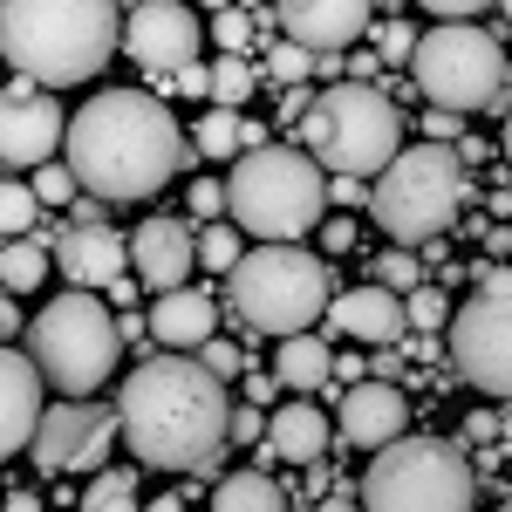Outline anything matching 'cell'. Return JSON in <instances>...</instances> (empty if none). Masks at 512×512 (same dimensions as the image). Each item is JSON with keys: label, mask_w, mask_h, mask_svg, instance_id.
<instances>
[{"label": "cell", "mask_w": 512, "mask_h": 512, "mask_svg": "<svg viewBox=\"0 0 512 512\" xmlns=\"http://www.w3.org/2000/svg\"><path fill=\"white\" fill-rule=\"evenodd\" d=\"M226 383L198 355L164 349L117 390V437L151 472H212L226 444Z\"/></svg>", "instance_id": "6da1fadb"}, {"label": "cell", "mask_w": 512, "mask_h": 512, "mask_svg": "<svg viewBox=\"0 0 512 512\" xmlns=\"http://www.w3.org/2000/svg\"><path fill=\"white\" fill-rule=\"evenodd\" d=\"M62 151L89 198H151L192 158L178 117L151 89H103L96 103H82L62 130Z\"/></svg>", "instance_id": "7a4b0ae2"}, {"label": "cell", "mask_w": 512, "mask_h": 512, "mask_svg": "<svg viewBox=\"0 0 512 512\" xmlns=\"http://www.w3.org/2000/svg\"><path fill=\"white\" fill-rule=\"evenodd\" d=\"M117 41V0H0V55L28 82L69 89L103 76Z\"/></svg>", "instance_id": "3957f363"}, {"label": "cell", "mask_w": 512, "mask_h": 512, "mask_svg": "<svg viewBox=\"0 0 512 512\" xmlns=\"http://www.w3.org/2000/svg\"><path fill=\"white\" fill-rule=\"evenodd\" d=\"M321 205H328V178L308 151H287V144H253L226 178V212H233L239 233L253 239H301L321 226Z\"/></svg>", "instance_id": "277c9868"}, {"label": "cell", "mask_w": 512, "mask_h": 512, "mask_svg": "<svg viewBox=\"0 0 512 512\" xmlns=\"http://www.w3.org/2000/svg\"><path fill=\"white\" fill-rule=\"evenodd\" d=\"M233 308L260 335H301L328 315V260L301 239H260L233 260Z\"/></svg>", "instance_id": "5b68a950"}, {"label": "cell", "mask_w": 512, "mask_h": 512, "mask_svg": "<svg viewBox=\"0 0 512 512\" xmlns=\"http://www.w3.org/2000/svg\"><path fill=\"white\" fill-rule=\"evenodd\" d=\"M28 355H35L41 383H55L62 396H96L117 369L123 335L89 287H69L28 321Z\"/></svg>", "instance_id": "8992f818"}, {"label": "cell", "mask_w": 512, "mask_h": 512, "mask_svg": "<svg viewBox=\"0 0 512 512\" xmlns=\"http://www.w3.org/2000/svg\"><path fill=\"white\" fill-rule=\"evenodd\" d=\"M465 205V164L451 144H417V151H396L376 185H369V219L396 239V246H424L437 239Z\"/></svg>", "instance_id": "52a82bcc"}, {"label": "cell", "mask_w": 512, "mask_h": 512, "mask_svg": "<svg viewBox=\"0 0 512 512\" xmlns=\"http://www.w3.org/2000/svg\"><path fill=\"white\" fill-rule=\"evenodd\" d=\"M301 137H308V158L328 164L335 178H376V171L403 151V117H396V103L383 89H369V82H335L328 96L308 103Z\"/></svg>", "instance_id": "ba28073f"}, {"label": "cell", "mask_w": 512, "mask_h": 512, "mask_svg": "<svg viewBox=\"0 0 512 512\" xmlns=\"http://www.w3.org/2000/svg\"><path fill=\"white\" fill-rule=\"evenodd\" d=\"M362 512H472V465L437 437H390L355 485Z\"/></svg>", "instance_id": "9c48e42d"}, {"label": "cell", "mask_w": 512, "mask_h": 512, "mask_svg": "<svg viewBox=\"0 0 512 512\" xmlns=\"http://www.w3.org/2000/svg\"><path fill=\"white\" fill-rule=\"evenodd\" d=\"M410 76L437 110L465 117V110H485L492 89L506 82V48L472 21H437L431 35H417V48H410Z\"/></svg>", "instance_id": "30bf717a"}, {"label": "cell", "mask_w": 512, "mask_h": 512, "mask_svg": "<svg viewBox=\"0 0 512 512\" xmlns=\"http://www.w3.org/2000/svg\"><path fill=\"white\" fill-rule=\"evenodd\" d=\"M451 369L472 390L512 403V287H478L451 315Z\"/></svg>", "instance_id": "8fae6325"}, {"label": "cell", "mask_w": 512, "mask_h": 512, "mask_svg": "<svg viewBox=\"0 0 512 512\" xmlns=\"http://www.w3.org/2000/svg\"><path fill=\"white\" fill-rule=\"evenodd\" d=\"M110 444H117V410H103V403H89V396H55V403H41L28 458H35V472H48V478L103 472Z\"/></svg>", "instance_id": "7c38bea8"}, {"label": "cell", "mask_w": 512, "mask_h": 512, "mask_svg": "<svg viewBox=\"0 0 512 512\" xmlns=\"http://www.w3.org/2000/svg\"><path fill=\"white\" fill-rule=\"evenodd\" d=\"M62 130H69V117L28 76L14 82V89H0V164H28V171L48 164L55 144H62Z\"/></svg>", "instance_id": "4fadbf2b"}, {"label": "cell", "mask_w": 512, "mask_h": 512, "mask_svg": "<svg viewBox=\"0 0 512 512\" xmlns=\"http://www.w3.org/2000/svg\"><path fill=\"white\" fill-rule=\"evenodd\" d=\"M123 48H130L144 69H185L198 55V14L185 0H144V7L123 21Z\"/></svg>", "instance_id": "5bb4252c"}, {"label": "cell", "mask_w": 512, "mask_h": 512, "mask_svg": "<svg viewBox=\"0 0 512 512\" xmlns=\"http://www.w3.org/2000/svg\"><path fill=\"white\" fill-rule=\"evenodd\" d=\"M55 267L76 280V287H110V280L130 267V239L117 226H103V219H69L62 239H55Z\"/></svg>", "instance_id": "9a60e30c"}, {"label": "cell", "mask_w": 512, "mask_h": 512, "mask_svg": "<svg viewBox=\"0 0 512 512\" xmlns=\"http://www.w3.org/2000/svg\"><path fill=\"white\" fill-rule=\"evenodd\" d=\"M403 424H410V403H403V390H396L390 376L349 383V396H342V417H335L342 444H355V451H383L390 437H403Z\"/></svg>", "instance_id": "2e32d148"}, {"label": "cell", "mask_w": 512, "mask_h": 512, "mask_svg": "<svg viewBox=\"0 0 512 512\" xmlns=\"http://www.w3.org/2000/svg\"><path fill=\"white\" fill-rule=\"evenodd\" d=\"M198 267V239L185 219H144L137 233H130V274L144 280L151 294L164 287H185V274Z\"/></svg>", "instance_id": "e0dca14e"}, {"label": "cell", "mask_w": 512, "mask_h": 512, "mask_svg": "<svg viewBox=\"0 0 512 512\" xmlns=\"http://www.w3.org/2000/svg\"><path fill=\"white\" fill-rule=\"evenodd\" d=\"M280 28L315 55H335L369 28V0H280Z\"/></svg>", "instance_id": "ac0fdd59"}, {"label": "cell", "mask_w": 512, "mask_h": 512, "mask_svg": "<svg viewBox=\"0 0 512 512\" xmlns=\"http://www.w3.org/2000/svg\"><path fill=\"white\" fill-rule=\"evenodd\" d=\"M35 424H41V369L35 355H14L0 342V458L28 451Z\"/></svg>", "instance_id": "d6986e66"}, {"label": "cell", "mask_w": 512, "mask_h": 512, "mask_svg": "<svg viewBox=\"0 0 512 512\" xmlns=\"http://www.w3.org/2000/svg\"><path fill=\"white\" fill-rule=\"evenodd\" d=\"M328 328L335 335H355V342H369V349H390L410 335V321H403V294L390 287H349L342 301H328Z\"/></svg>", "instance_id": "ffe728a7"}, {"label": "cell", "mask_w": 512, "mask_h": 512, "mask_svg": "<svg viewBox=\"0 0 512 512\" xmlns=\"http://www.w3.org/2000/svg\"><path fill=\"white\" fill-rule=\"evenodd\" d=\"M219 321V308H212V294H198V287H164L158 294V308H151V335H158L164 349H178V355H192L205 335H219L212 328Z\"/></svg>", "instance_id": "44dd1931"}, {"label": "cell", "mask_w": 512, "mask_h": 512, "mask_svg": "<svg viewBox=\"0 0 512 512\" xmlns=\"http://www.w3.org/2000/svg\"><path fill=\"white\" fill-rule=\"evenodd\" d=\"M260 444L274 458H287V465H321L328 458V417L315 403H287V410H274V424H267Z\"/></svg>", "instance_id": "7402d4cb"}, {"label": "cell", "mask_w": 512, "mask_h": 512, "mask_svg": "<svg viewBox=\"0 0 512 512\" xmlns=\"http://www.w3.org/2000/svg\"><path fill=\"white\" fill-rule=\"evenodd\" d=\"M328 376H335V355H328V342L321 335H280V349H274V383L280 390H328Z\"/></svg>", "instance_id": "603a6c76"}, {"label": "cell", "mask_w": 512, "mask_h": 512, "mask_svg": "<svg viewBox=\"0 0 512 512\" xmlns=\"http://www.w3.org/2000/svg\"><path fill=\"white\" fill-rule=\"evenodd\" d=\"M212 512H287V499H280V485L267 472H233V478H219Z\"/></svg>", "instance_id": "cb8c5ba5"}, {"label": "cell", "mask_w": 512, "mask_h": 512, "mask_svg": "<svg viewBox=\"0 0 512 512\" xmlns=\"http://www.w3.org/2000/svg\"><path fill=\"white\" fill-rule=\"evenodd\" d=\"M41 280H48V246H41V239H7V246H0V287H7V294H35Z\"/></svg>", "instance_id": "d4e9b609"}, {"label": "cell", "mask_w": 512, "mask_h": 512, "mask_svg": "<svg viewBox=\"0 0 512 512\" xmlns=\"http://www.w3.org/2000/svg\"><path fill=\"white\" fill-rule=\"evenodd\" d=\"M198 151H205V158H233V151H246V117H239V110H226V103H212V110H205V117H198Z\"/></svg>", "instance_id": "484cf974"}, {"label": "cell", "mask_w": 512, "mask_h": 512, "mask_svg": "<svg viewBox=\"0 0 512 512\" xmlns=\"http://www.w3.org/2000/svg\"><path fill=\"white\" fill-rule=\"evenodd\" d=\"M205 96H212V103H226V110H239V103L253 96V69H246L239 55H219V62L205 69Z\"/></svg>", "instance_id": "4316f807"}, {"label": "cell", "mask_w": 512, "mask_h": 512, "mask_svg": "<svg viewBox=\"0 0 512 512\" xmlns=\"http://www.w3.org/2000/svg\"><path fill=\"white\" fill-rule=\"evenodd\" d=\"M82 512H137V478L130 472H96L82 492Z\"/></svg>", "instance_id": "83f0119b"}, {"label": "cell", "mask_w": 512, "mask_h": 512, "mask_svg": "<svg viewBox=\"0 0 512 512\" xmlns=\"http://www.w3.org/2000/svg\"><path fill=\"white\" fill-rule=\"evenodd\" d=\"M35 212H41V198L28 192V185H7V178H0V239H21L35 226Z\"/></svg>", "instance_id": "f1b7e54d"}, {"label": "cell", "mask_w": 512, "mask_h": 512, "mask_svg": "<svg viewBox=\"0 0 512 512\" xmlns=\"http://www.w3.org/2000/svg\"><path fill=\"white\" fill-rule=\"evenodd\" d=\"M267 76L280 82V89H294V82L315 76V48H301V41H280L274 55H267Z\"/></svg>", "instance_id": "f546056e"}, {"label": "cell", "mask_w": 512, "mask_h": 512, "mask_svg": "<svg viewBox=\"0 0 512 512\" xmlns=\"http://www.w3.org/2000/svg\"><path fill=\"white\" fill-rule=\"evenodd\" d=\"M233 260H239V233L212 219V226L198 233V267H212V274H233Z\"/></svg>", "instance_id": "4dcf8cb0"}, {"label": "cell", "mask_w": 512, "mask_h": 512, "mask_svg": "<svg viewBox=\"0 0 512 512\" xmlns=\"http://www.w3.org/2000/svg\"><path fill=\"white\" fill-rule=\"evenodd\" d=\"M403 321H410V328H444V321H451V301H444L437 287H410V294H403Z\"/></svg>", "instance_id": "1f68e13d"}, {"label": "cell", "mask_w": 512, "mask_h": 512, "mask_svg": "<svg viewBox=\"0 0 512 512\" xmlns=\"http://www.w3.org/2000/svg\"><path fill=\"white\" fill-rule=\"evenodd\" d=\"M376 287H390V294H410V287H424V267H417V260H410V246H396V253H383V260H376Z\"/></svg>", "instance_id": "d6a6232c"}, {"label": "cell", "mask_w": 512, "mask_h": 512, "mask_svg": "<svg viewBox=\"0 0 512 512\" xmlns=\"http://www.w3.org/2000/svg\"><path fill=\"white\" fill-rule=\"evenodd\" d=\"M28 192H35L41 205H69V198H76V171H69V164H35V185H28Z\"/></svg>", "instance_id": "836d02e7"}, {"label": "cell", "mask_w": 512, "mask_h": 512, "mask_svg": "<svg viewBox=\"0 0 512 512\" xmlns=\"http://www.w3.org/2000/svg\"><path fill=\"white\" fill-rule=\"evenodd\" d=\"M212 41H219L226 55H239V48L253 41V14H246V7H219V14H212Z\"/></svg>", "instance_id": "e575fe53"}, {"label": "cell", "mask_w": 512, "mask_h": 512, "mask_svg": "<svg viewBox=\"0 0 512 512\" xmlns=\"http://www.w3.org/2000/svg\"><path fill=\"white\" fill-rule=\"evenodd\" d=\"M192 355H198V362H205V369H212V376H219V383H233L239 369H246V355H239L233 342H219V335H205V342H198Z\"/></svg>", "instance_id": "d590c367"}, {"label": "cell", "mask_w": 512, "mask_h": 512, "mask_svg": "<svg viewBox=\"0 0 512 512\" xmlns=\"http://www.w3.org/2000/svg\"><path fill=\"white\" fill-rule=\"evenodd\" d=\"M185 198H192V219H205V226H212V219L226 212V185H219V178H198Z\"/></svg>", "instance_id": "8d00e7d4"}, {"label": "cell", "mask_w": 512, "mask_h": 512, "mask_svg": "<svg viewBox=\"0 0 512 512\" xmlns=\"http://www.w3.org/2000/svg\"><path fill=\"white\" fill-rule=\"evenodd\" d=\"M260 437H267V417L260 410H233L226 417V444H260Z\"/></svg>", "instance_id": "74e56055"}, {"label": "cell", "mask_w": 512, "mask_h": 512, "mask_svg": "<svg viewBox=\"0 0 512 512\" xmlns=\"http://www.w3.org/2000/svg\"><path fill=\"white\" fill-rule=\"evenodd\" d=\"M417 7H431L437 21H472V14H485L492 0H417Z\"/></svg>", "instance_id": "f35d334b"}, {"label": "cell", "mask_w": 512, "mask_h": 512, "mask_svg": "<svg viewBox=\"0 0 512 512\" xmlns=\"http://www.w3.org/2000/svg\"><path fill=\"white\" fill-rule=\"evenodd\" d=\"M321 246H328V253H349L355 246V219H321Z\"/></svg>", "instance_id": "ab89813d"}, {"label": "cell", "mask_w": 512, "mask_h": 512, "mask_svg": "<svg viewBox=\"0 0 512 512\" xmlns=\"http://www.w3.org/2000/svg\"><path fill=\"white\" fill-rule=\"evenodd\" d=\"M458 137V110H431V144H451Z\"/></svg>", "instance_id": "60d3db41"}, {"label": "cell", "mask_w": 512, "mask_h": 512, "mask_svg": "<svg viewBox=\"0 0 512 512\" xmlns=\"http://www.w3.org/2000/svg\"><path fill=\"white\" fill-rule=\"evenodd\" d=\"M383 48H390V55H410V48H417V35H410L403 21H390V28H383Z\"/></svg>", "instance_id": "b9f144b4"}, {"label": "cell", "mask_w": 512, "mask_h": 512, "mask_svg": "<svg viewBox=\"0 0 512 512\" xmlns=\"http://www.w3.org/2000/svg\"><path fill=\"white\" fill-rule=\"evenodd\" d=\"M171 82H178L185 96H205V69H198V62H185V69H171Z\"/></svg>", "instance_id": "7bdbcfd3"}, {"label": "cell", "mask_w": 512, "mask_h": 512, "mask_svg": "<svg viewBox=\"0 0 512 512\" xmlns=\"http://www.w3.org/2000/svg\"><path fill=\"white\" fill-rule=\"evenodd\" d=\"M7 335H21V308H14V294L0 287V342H7Z\"/></svg>", "instance_id": "ee69618b"}, {"label": "cell", "mask_w": 512, "mask_h": 512, "mask_svg": "<svg viewBox=\"0 0 512 512\" xmlns=\"http://www.w3.org/2000/svg\"><path fill=\"white\" fill-rule=\"evenodd\" d=\"M308 103H315V96H308V89H301V82H294V89H287V96H280V110H287V117H308Z\"/></svg>", "instance_id": "f6af8a7d"}, {"label": "cell", "mask_w": 512, "mask_h": 512, "mask_svg": "<svg viewBox=\"0 0 512 512\" xmlns=\"http://www.w3.org/2000/svg\"><path fill=\"white\" fill-rule=\"evenodd\" d=\"M465 437H472V444H492L499 431H492V417H465Z\"/></svg>", "instance_id": "bcb514c9"}, {"label": "cell", "mask_w": 512, "mask_h": 512, "mask_svg": "<svg viewBox=\"0 0 512 512\" xmlns=\"http://www.w3.org/2000/svg\"><path fill=\"white\" fill-rule=\"evenodd\" d=\"M321 512H362V499H355V492H328V499H321Z\"/></svg>", "instance_id": "7dc6e473"}, {"label": "cell", "mask_w": 512, "mask_h": 512, "mask_svg": "<svg viewBox=\"0 0 512 512\" xmlns=\"http://www.w3.org/2000/svg\"><path fill=\"white\" fill-rule=\"evenodd\" d=\"M246 396L253 403H274V376H246Z\"/></svg>", "instance_id": "c3c4849f"}, {"label": "cell", "mask_w": 512, "mask_h": 512, "mask_svg": "<svg viewBox=\"0 0 512 512\" xmlns=\"http://www.w3.org/2000/svg\"><path fill=\"white\" fill-rule=\"evenodd\" d=\"M137 512H185V499H178V492H158L151 506H137Z\"/></svg>", "instance_id": "681fc988"}, {"label": "cell", "mask_w": 512, "mask_h": 512, "mask_svg": "<svg viewBox=\"0 0 512 512\" xmlns=\"http://www.w3.org/2000/svg\"><path fill=\"white\" fill-rule=\"evenodd\" d=\"M7 512H41V499H35V492H14V499H7Z\"/></svg>", "instance_id": "f907efd6"}, {"label": "cell", "mask_w": 512, "mask_h": 512, "mask_svg": "<svg viewBox=\"0 0 512 512\" xmlns=\"http://www.w3.org/2000/svg\"><path fill=\"white\" fill-rule=\"evenodd\" d=\"M506 164H512V110H506Z\"/></svg>", "instance_id": "816d5d0a"}, {"label": "cell", "mask_w": 512, "mask_h": 512, "mask_svg": "<svg viewBox=\"0 0 512 512\" xmlns=\"http://www.w3.org/2000/svg\"><path fill=\"white\" fill-rule=\"evenodd\" d=\"M205 7H212V14H219V7H226V0H205Z\"/></svg>", "instance_id": "f5cc1de1"}, {"label": "cell", "mask_w": 512, "mask_h": 512, "mask_svg": "<svg viewBox=\"0 0 512 512\" xmlns=\"http://www.w3.org/2000/svg\"><path fill=\"white\" fill-rule=\"evenodd\" d=\"M499 7H506V21H512V0H499Z\"/></svg>", "instance_id": "db71d44e"}, {"label": "cell", "mask_w": 512, "mask_h": 512, "mask_svg": "<svg viewBox=\"0 0 512 512\" xmlns=\"http://www.w3.org/2000/svg\"><path fill=\"white\" fill-rule=\"evenodd\" d=\"M499 512H512V499H506V506H499Z\"/></svg>", "instance_id": "11a10c76"}]
</instances>
